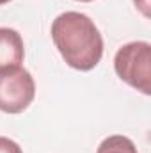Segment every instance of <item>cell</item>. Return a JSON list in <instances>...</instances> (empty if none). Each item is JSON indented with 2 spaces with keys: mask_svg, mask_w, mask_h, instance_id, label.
Returning a JSON list of instances; mask_svg holds the SVG:
<instances>
[{
  "mask_svg": "<svg viewBox=\"0 0 151 153\" xmlns=\"http://www.w3.org/2000/svg\"><path fill=\"white\" fill-rule=\"evenodd\" d=\"M52 39L68 66L89 71L98 66L103 55V38L94 22L76 11L59 14L52 23Z\"/></svg>",
  "mask_w": 151,
  "mask_h": 153,
  "instance_id": "1",
  "label": "cell"
},
{
  "mask_svg": "<svg viewBox=\"0 0 151 153\" xmlns=\"http://www.w3.org/2000/svg\"><path fill=\"white\" fill-rule=\"evenodd\" d=\"M0 153H23V152H21L18 143H14L9 137H2L0 135Z\"/></svg>",
  "mask_w": 151,
  "mask_h": 153,
  "instance_id": "6",
  "label": "cell"
},
{
  "mask_svg": "<svg viewBox=\"0 0 151 153\" xmlns=\"http://www.w3.org/2000/svg\"><path fill=\"white\" fill-rule=\"evenodd\" d=\"M133 2H135V5L142 11L144 16H150V0H133Z\"/></svg>",
  "mask_w": 151,
  "mask_h": 153,
  "instance_id": "7",
  "label": "cell"
},
{
  "mask_svg": "<svg viewBox=\"0 0 151 153\" xmlns=\"http://www.w3.org/2000/svg\"><path fill=\"white\" fill-rule=\"evenodd\" d=\"M96 153H139L133 141L124 135H109L98 146Z\"/></svg>",
  "mask_w": 151,
  "mask_h": 153,
  "instance_id": "5",
  "label": "cell"
},
{
  "mask_svg": "<svg viewBox=\"0 0 151 153\" xmlns=\"http://www.w3.org/2000/svg\"><path fill=\"white\" fill-rule=\"evenodd\" d=\"M25 57L23 39L18 30L0 27V71L21 66Z\"/></svg>",
  "mask_w": 151,
  "mask_h": 153,
  "instance_id": "4",
  "label": "cell"
},
{
  "mask_svg": "<svg viewBox=\"0 0 151 153\" xmlns=\"http://www.w3.org/2000/svg\"><path fill=\"white\" fill-rule=\"evenodd\" d=\"M7 2H11V0H0V5H4V4H7Z\"/></svg>",
  "mask_w": 151,
  "mask_h": 153,
  "instance_id": "8",
  "label": "cell"
},
{
  "mask_svg": "<svg viewBox=\"0 0 151 153\" xmlns=\"http://www.w3.org/2000/svg\"><path fill=\"white\" fill-rule=\"evenodd\" d=\"M76 2H93V0H76Z\"/></svg>",
  "mask_w": 151,
  "mask_h": 153,
  "instance_id": "9",
  "label": "cell"
},
{
  "mask_svg": "<svg viewBox=\"0 0 151 153\" xmlns=\"http://www.w3.org/2000/svg\"><path fill=\"white\" fill-rule=\"evenodd\" d=\"M114 70L117 76L141 91L151 93V45L146 41H132L121 46L114 57Z\"/></svg>",
  "mask_w": 151,
  "mask_h": 153,
  "instance_id": "2",
  "label": "cell"
},
{
  "mask_svg": "<svg viewBox=\"0 0 151 153\" xmlns=\"http://www.w3.org/2000/svg\"><path fill=\"white\" fill-rule=\"evenodd\" d=\"M36 96V82L32 75L18 66L0 71V111L7 114L23 112Z\"/></svg>",
  "mask_w": 151,
  "mask_h": 153,
  "instance_id": "3",
  "label": "cell"
}]
</instances>
